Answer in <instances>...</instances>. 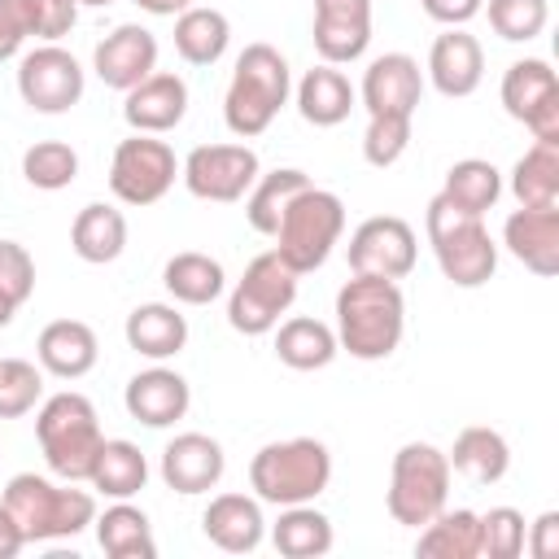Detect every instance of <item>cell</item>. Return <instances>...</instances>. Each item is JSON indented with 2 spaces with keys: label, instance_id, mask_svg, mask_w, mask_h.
<instances>
[{
  "label": "cell",
  "instance_id": "1",
  "mask_svg": "<svg viewBox=\"0 0 559 559\" xmlns=\"http://www.w3.org/2000/svg\"><path fill=\"white\" fill-rule=\"evenodd\" d=\"M336 345L358 362H380L402 345L406 297L397 280L354 275L336 288Z\"/></svg>",
  "mask_w": 559,
  "mask_h": 559
},
{
  "label": "cell",
  "instance_id": "2",
  "mask_svg": "<svg viewBox=\"0 0 559 559\" xmlns=\"http://www.w3.org/2000/svg\"><path fill=\"white\" fill-rule=\"evenodd\" d=\"M288 96H293V70L284 52L271 44H245L231 66L227 96H223V122L231 135L253 140L275 122Z\"/></svg>",
  "mask_w": 559,
  "mask_h": 559
},
{
  "label": "cell",
  "instance_id": "3",
  "mask_svg": "<svg viewBox=\"0 0 559 559\" xmlns=\"http://www.w3.org/2000/svg\"><path fill=\"white\" fill-rule=\"evenodd\" d=\"M0 502L9 507V515L17 520L26 546L31 542H61V537H79L92 520H96V498L87 489H74V480L57 485L39 472H17L9 476Z\"/></svg>",
  "mask_w": 559,
  "mask_h": 559
},
{
  "label": "cell",
  "instance_id": "4",
  "mask_svg": "<svg viewBox=\"0 0 559 559\" xmlns=\"http://www.w3.org/2000/svg\"><path fill=\"white\" fill-rule=\"evenodd\" d=\"M35 437H39V450H44V463L57 480H87L92 463H96V450L105 441L100 432V415L92 406L87 393L79 389H61L52 397L39 402L35 411Z\"/></svg>",
  "mask_w": 559,
  "mask_h": 559
},
{
  "label": "cell",
  "instance_id": "5",
  "mask_svg": "<svg viewBox=\"0 0 559 559\" xmlns=\"http://www.w3.org/2000/svg\"><path fill=\"white\" fill-rule=\"evenodd\" d=\"M332 485V450L319 437L266 441L249 459V489L266 507L314 502Z\"/></svg>",
  "mask_w": 559,
  "mask_h": 559
},
{
  "label": "cell",
  "instance_id": "6",
  "mask_svg": "<svg viewBox=\"0 0 559 559\" xmlns=\"http://www.w3.org/2000/svg\"><path fill=\"white\" fill-rule=\"evenodd\" d=\"M424 231H428V245H432V258H437L441 275L454 288H480V284L493 280V271H498V240L489 236L485 218L454 210L437 192L428 201Z\"/></svg>",
  "mask_w": 559,
  "mask_h": 559
},
{
  "label": "cell",
  "instance_id": "7",
  "mask_svg": "<svg viewBox=\"0 0 559 559\" xmlns=\"http://www.w3.org/2000/svg\"><path fill=\"white\" fill-rule=\"evenodd\" d=\"M341 231H345V201L328 188H314L306 183L280 214V227H275V253L297 271V275H310L328 262V253L341 245Z\"/></svg>",
  "mask_w": 559,
  "mask_h": 559
},
{
  "label": "cell",
  "instance_id": "8",
  "mask_svg": "<svg viewBox=\"0 0 559 559\" xmlns=\"http://www.w3.org/2000/svg\"><path fill=\"white\" fill-rule=\"evenodd\" d=\"M450 498V459L445 450H437L432 441H406L393 454L389 467V489H384V507L393 515V524L406 528H424Z\"/></svg>",
  "mask_w": 559,
  "mask_h": 559
},
{
  "label": "cell",
  "instance_id": "9",
  "mask_svg": "<svg viewBox=\"0 0 559 559\" xmlns=\"http://www.w3.org/2000/svg\"><path fill=\"white\" fill-rule=\"evenodd\" d=\"M297 280L301 275L275 249L258 253L245 266V275L231 284V293H227V323L240 336H266V332H275V323L297 301Z\"/></svg>",
  "mask_w": 559,
  "mask_h": 559
},
{
  "label": "cell",
  "instance_id": "10",
  "mask_svg": "<svg viewBox=\"0 0 559 559\" xmlns=\"http://www.w3.org/2000/svg\"><path fill=\"white\" fill-rule=\"evenodd\" d=\"M179 179V157L166 140L131 131L109 157V192L122 205H157Z\"/></svg>",
  "mask_w": 559,
  "mask_h": 559
},
{
  "label": "cell",
  "instance_id": "11",
  "mask_svg": "<svg viewBox=\"0 0 559 559\" xmlns=\"http://www.w3.org/2000/svg\"><path fill=\"white\" fill-rule=\"evenodd\" d=\"M87 74L79 57L61 44H35L17 57V96L35 114H66L83 100Z\"/></svg>",
  "mask_w": 559,
  "mask_h": 559
},
{
  "label": "cell",
  "instance_id": "12",
  "mask_svg": "<svg viewBox=\"0 0 559 559\" xmlns=\"http://www.w3.org/2000/svg\"><path fill=\"white\" fill-rule=\"evenodd\" d=\"M262 175V162L249 144H197L183 162H179V179L197 201H245V192L253 188V179Z\"/></svg>",
  "mask_w": 559,
  "mask_h": 559
},
{
  "label": "cell",
  "instance_id": "13",
  "mask_svg": "<svg viewBox=\"0 0 559 559\" xmlns=\"http://www.w3.org/2000/svg\"><path fill=\"white\" fill-rule=\"evenodd\" d=\"M502 109L533 131V140L559 144V74L542 57H520L502 74Z\"/></svg>",
  "mask_w": 559,
  "mask_h": 559
},
{
  "label": "cell",
  "instance_id": "14",
  "mask_svg": "<svg viewBox=\"0 0 559 559\" xmlns=\"http://www.w3.org/2000/svg\"><path fill=\"white\" fill-rule=\"evenodd\" d=\"M349 271L354 275H384V280H402L415 271V258H419V240H415V227L397 214H371L354 227L349 245Z\"/></svg>",
  "mask_w": 559,
  "mask_h": 559
},
{
  "label": "cell",
  "instance_id": "15",
  "mask_svg": "<svg viewBox=\"0 0 559 559\" xmlns=\"http://www.w3.org/2000/svg\"><path fill=\"white\" fill-rule=\"evenodd\" d=\"M424 70L411 52H380L367 61L362 83H358V105L367 118L393 114V118H415L419 96H424Z\"/></svg>",
  "mask_w": 559,
  "mask_h": 559
},
{
  "label": "cell",
  "instance_id": "16",
  "mask_svg": "<svg viewBox=\"0 0 559 559\" xmlns=\"http://www.w3.org/2000/svg\"><path fill=\"white\" fill-rule=\"evenodd\" d=\"M310 39L328 66L358 61L371 44V0H314Z\"/></svg>",
  "mask_w": 559,
  "mask_h": 559
},
{
  "label": "cell",
  "instance_id": "17",
  "mask_svg": "<svg viewBox=\"0 0 559 559\" xmlns=\"http://www.w3.org/2000/svg\"><path fill=\"white\" fill-rule=\"evenodd\" d=\"M92 70H96V79H100L105 87H114V92L135 87L140 79H148V74L157 70V35H153L148 26H140V22L114 26V31L96 44Z\"/></svg>",
  "mask_w": 559,
  "mask_h": 559
},
{
  "label": "cell",
  "instance_id": "18",
  "mask_svg": "<svg viewBox=\"0 0 559 559\" xmlns=\"http://www.w3.org/2000/svg\"><path fill=\"white\" fill-rule=\"evenodd\" d=\"M122 406H127V415L140 419L144 428H170V424H179V419L188 415L192 389H188V380H183L175 367L153 362V367H144V371H135V376L127 380Z\"/></svg>",
  "mask_w": 559,
  "mask_h": 559
},
{
  "label": "cell",
  "instance_id": "19",
  "mask_svg": "<svg viewBox=\"0 0 559 559\" xmlns=\"http://www.w3.org/2000/svg\"><path fill=\"white\" fill-rule=\"evenodd\" d=\"M424 79H428L441 96H450V100L472 96V92L480 87V79H485V48H480V39L467 35V26H445V31L432 39V48H428V70H424Z\"/></svg>",
  "mask_w": 559,
  "mask_h": 559
},
{
  "label": "cell",
  "instance_id": "20",
  "mask_svg": "<svg viewBox=\"0 0 559 559\" xmlns=\"http://www.w3.org/2000/svg\"><path fill=\"white\" fill-rule=\"evenodd\" d=\"M183 114H188V83L175 70H153L148 79L122 92V118L131 131L166 135L183 122Z\"/></svg>",
  "mask_w": 559,
  "mask_h": 559
},
{
  "label": "cell",
  "instance_id": "21",
  "mask_svg": "<svg viewBox=\"0 0 559 559\" xmlns=\"http://www.w3.org/2000/svg\"><path fill=\"white\" fill-rule=\"evenodd\" d=\"M502 245L533 275H559V205H520L502 223Z\"/></svg>",
  "mask_w": 559,
  "mask_h": 559
},
{
  "label": "cell",
  "instance_id": "22",
  "mask_svg": "<svg viewBox=\"0 0 559 559\" xmlns=\"http://www.w3.org/2000/svg\"><path fill=\"white\" fill-rule=\"evenodd\" d=\"M223 472H227V454L205 432H179L162 450V480H166V489H175L183 498L210 493L223 480Z\"/></svg>",
  "mask_w": 559,
  "mask_h": 559
},
{
  "label": "cell",
  "instance_id": "23",
  "mask_svg": "<svg viewBox=\"0 0 559 559\" xmlns=\"http://www.w3.org/2000/svg\"><path fill=\"white\" fill-rule=\"evenodd\" d=\"M201 533L227 555H249L266 537L262 502L253 493H214L210 507L201 511Z\"/></svg>",
  "mask_w": 559,
  "mask_h": 559
},
{
  "label": "cell",
  "instance_id": "24",
  "mask_svg": "<svg viewBox=\"0 0 559 559\" xmlns=\"http://www.w3.org/2000/svg\"><path fill=\"white\" fill-rule=\"evenodd\" d=\"M35 358L57 380H83L100 358V341L83 319H52L35 341Z\"/></svg>",
  "mask_w": 559,
  "mask_h": 559
},
{
  "label": "cell",
  "instance_id": "25",
  "mask_svg": "<svg viewBox=\"0 0 559 559\" xmlns=\"http://www.w3.org/2000/svg\"><path fill=\"white\" fill-rule=\"evenodd\" d=\"M293 100H297V114L310 122V127H336L349 118V109L358 105V87L345 79V70L319 61L310 66L297 87H293Z\"/></svg>",
  "mask_w": 559,
  "mask_h": 559
},
{
  "label": "cell",
  "instance_id": "26",
  "mask_svg": "<svg viewBox=\"0 0 559 559\" xmlns=\"http://www.w3.org/2000/svg\"><path fill=\"white\" fill-rule=\"evenodd\" d=\"M122 336H127V345H131L140 358L166 362V358L183 354V345H188V319H183L179 306H170V301H144V306H135V310L127 314Z\"/></svg>",
  "mask_w": 559,
  "mask_h": 559
},
{
  "label": "cell",
  "instance_id": "27",
  "mask_svg": "<svg viewBox=\"0 0 559 559\" xmlns=\"http://www.w3.org/2000/svg\"><path fill=\"white\" fill-rule=\"evenodd\" d=\"M70 249L87 262V266H105L114 258H122L127 249V214L109 201H92L74 214L70 223Z\"/></svg>",
  "mask_w": 559,
  "mask_h": 559
},
{
  "label": "cell",
  "instance_id": "28",
  "mask_svg": "<svg viewBox=\"0 0 559 559\" xmlns=\"http://www.w3.org/2000/svg\"><path fill=\"white\" fill-rule=\"evenodd\" d=\"M450 472H459V476H467V480H476V485H498L507 472H511V445H507V437L498 432V428H489V424H472V428H463L459 437H454V445H450Z\"/></svg>",
  "mask_w": 559,
  "mask_h": 559
},
{
  "label": "cell",
  "instance_id": "29",
  "mask_svg": "<svg viewBox=\"0 0 559 559\" xmlns=\"http://www.w3.org/2000/svg\"><path fill=\"white\" fill-rule=\"evenodd\" d=\"M341 354L336 332L323 319L310 314H293L275 323V358L293 371H323L332 358Z\"/></svg>",
  "mask_w": 559,
  "mask_h": 559
},
{
  "label": "cell",
  "instance_id": "30",
  "mask_svg": "<svg viewBox=\"0 0 559 559\" xmlns=\"http://www.w3.org/2000/svg\"><path fill=\"white\" fill-rule=\"evenodd\" d=\"M87 485L105 498H135L148 485V459L127 437H105L96 450V463L87 472Z\"/></svg>",
  "mask_w": 559,
  "mask_h": 559
},
{
  "label": "cell",
  "instance_id": "31",
  "mask_svg": "<svg viewBox=\"0 0 559 559\" xmlns=\"http://www.w3.org/2000/svg\"><path fill=\"white\" fill-rule=\"evenodd\" d=\"M231 44V22L223 9L210 4H188L183 13H175V52L188 66H214L223 61Z\"/></svg>",
  "mask_w": 559,
  "mask_h": 559
},
{
  "label": "cell",
  "instance_id": "32",
  "mask_svg": "<svg viewBox=\"0 0 559 559\" xmlns=\"http://www.w3.org/2000/svg\"><path fill=\"white\" fill-rule=\"evenodd\" d=\"M92 524H96V542L109 559H153L157 555L153 524L131 498H114V507H105Z\"/></svg>",
  "mask_w": 559,
  "mask_h": 559
},
{
  "label": "cell",
  "instance_id": "33",
  "mask_svg": "<svg viewBox=\"0 0 559 559\" xmlns=\"http://www.w3.org/2000/svg\"><path fill=\"white\" fill-rule=\"evenodd\" d=\"M419 559H480V515L467 507H441L415 537Z\"/></svg>",
  "mask_w": 559,
  "mask_h": 559
},
{
  "label": "cell",
  "instance_id": "34",
  "mask_svg": "<svg viewBox=\"0 0 559 559\" xmlns=\"http://www.w3.org/2000/svg\"><path fill=\"white\" fill-rule=\"evenodd\" d=\"M162 284L179 306H210L223 297L227 288V271L218 258L201 253V249H183L162 266Z\"/></svg>",
  "mask_w": 559,
  "mask_h": 559
},
{
  "label": "cell",
  "instance_id": "35",
  "mask_svg": "<svg viewBox=\"0 0 559 559\" xmlns=\"http://www.w3.org/2000/svg\"><path fill=\"white\" fill-rule=\"evenodd\" d=\"M271 542L284 559H319L332 550L336 533L314 502H297V507H280V520L271 524Z\"/></svg>",
  "mask_w": 559,
  "mask_h": 559
},
{
  "label": "cell",
  "instance_id": "36",
  "mask_svg": "<svg viewBox=\"0 0 559 559\" xmlns=\"http://www.w3.org/2000/svg\"><path fill=\"white\" fill-rule=\"evenodd\" d=\"M441 197H445L454 210L485 218V214L498 205V197H502V170H498L493 162H485V157H463V162H454V166L445 170Z\"/></svg>",
  "mask_w": 559,
  "mask_h": 559
},
{
  "label": "cell",
  "instance_id": "37",
  "mask_svg": "<svg viewBox=\"0 0 559 559\" xmlns=\"http://www.w3.org/2000/svg\"><path fill=\"white\" fill-rule=\"evenodd\" d=\"M511 197L520 205H559V144L533 140L511 166Z\"/></svg>",
  "mask_w": 559,
  "mask_h": 559
},
{
  "label": "cell",
  "instance_id": "38",
  "mask_svg": "<svg viewBox=\"0 0 559 559\" xmlns=\"http://www.w3.org/2000/svg\"><path fill=\"white\" fill-rule=\"evenodd\" d=\"M306 183H310V175L297 170V166H280V170H271V175H258L253 188L245 192V218H249V227H253L258 236H275L284 205H288Z\"/></svg>",
  "mask_w": 559,
  "mask_h": 559
},
{
  "label": "cell",
  "instance_id": "39",
  "mask_svg": "<svg viewBox=\"0 0 559 559\" xmlns=\"http://www.w3.org/2000/svg\"><path fill=\"white\" fill-rule=\"evenodd\" d=\"M22 179L39 192H61L79 179V153L66 140H35L22 153Z\"/></svg>",
  "mask_w": 559,
  "mask_h": 559
},
{
  "label": "cell",
  "instance_id": "40",
  "mask_svg": "<svg viewBox=\"0 0 559 559\" xmlns=\"http://www.w3.org/2000/svg\"><path fill=\"white\" fill-rule=\"evenodd\" d=\"M480 13L489 17L493 35L507 39V44H528L550 22V4L546 0H485Z\"/></svg>",
  "mask_w": 559,
  "mask_h": 559
},
{
  "label": "cell",
  "instance_id": "41",
  "mask_svg": "<svg viewBox=\"0 0 559 559\" xmlns=\"http://www.w3.org/2000/svg\"><path fill=\"white\" fill-rule=\"evenodd\" d=\"M44 402V367L26 358H0V419H22Z\"/></svg>",
  "mask_w": 559,
  "mask_h": 559
},
{
  "label": "cell",
  "instance_id": "42",
  "mask_svg": "<svg viewBox=\"0 0 559 559\" xmlns=\"http://www.w3.org/2000/svg\"><path fill=\"white\" fill-rule=\"evenodd\" d=\"M524 515L515 507H489L480 511V555L489 559H515L524 555Z\"/></svg>",
  "mask_w": 559,
  "mask_h": 559
},
{
  "label": "cell",
  "instance_id": "43",
  "mask_svg": "<svg viewBox=\"0 0 559 559\" xmlns=\"http://www.w3.org/2000/svg\"><path fill=\"white\" fill-rule=\"evenodd\" d=\"M406 148H411V118H393V114L367 118V131H362V157H367V166L384 170Z\"/></svg>",
  "mask_w": 559,
  "mask_h": 559
},
{
  "label": "cell",
  "instance_id": "44",
  "mask_svg": "<svg viewBox=\"0 0 559 559\" xmlns=\"http://www.w3.org/2000/svg\"><path fill=\"white\" fill-rule=\"evenodd\" d=\"M22 9H26L31 39L39 44H57L79 22V0H22Z\"/></svg>",
  "mask_w": 559,
  "mask_h": 559
},
{
  "label": "cell",
  "instance_id": "45",
  "mask_svg": "<svg viewBox=\"0 0 559 559\" xmlns=\"http://www.w3.org/2000/svg\"><path fill=\"white\" fill-rule=\"evenodd\" d=\"M35 293V258L17 240H0V297L13 306H26Z\"/></svg>",
  "mask_w": 559,
  "mask_h": 559
},
{
  "label": "cell",
  "instance_id": "46",
  "mask_svg": "<svg viewBox=\"0 0 559 559\" xmlns=\"http://www.w3.org/2000/svg\"><path fill=\"white\" fill-rule=\"evenodd\" d=\"M26 39H31V26H26L22 0H0V61L17 57Z\"/></svg>",
  "mask_w": 559,
  "mask_h": 559
},
{
  "label": "cell",
  "instance_id": "47",
  "mask_svg": "<svg viewBox=\"0 0 559 559\" xmlns=\"http://www.w3.org/2000/svg\"><path fill=\"white\" fill-rule=\"evenodd\" d=\"M524 550L533 559H555L559 555V511H542L528 528H524Z\"/></svg>",
  "mask_w": 559,
  "mask_h": 559
},
{
  "label": "cell",
  "instance_id": "48",
  "mask_svg": "<svg viewBox=\"0 0 559 559\" xmlns=\"http://www.w3.org/2000/svg\"><path fill=\"white\" fill-rule=\"evenodd\" d=\"M480 4L485 0H419V9L441 26H467L472 17H480Z\"/></svg>",
  "mask_w": 559,
  "mask_h": 559
},
{
  "label": "cell",
  "instance_id": "49",
  "mask_svg": "<svg viewBox=\"0 0 559 559\" xmlns=\"http://www.w3.org/2000/svg\"><path fill=\"white\" fill-rule=\"evenodd\" d=\"M22 546H26L22 528H17V520L9 515V507L0 502V559H13V555H17Z\"/></svg>",
  "mask_w": 559,
  "mask_h": 559
},
{
  "label": "cell",
  "instance_id": "50",
  "mask_svg": "<svg viewBox=\"0 0 559 559\" xmlns=\"http://www.w3.org/2000/svg\"><path fill=\"white\" fill-rule=\"evenodd\" d=\"M131 4H140V9L153 13V17H175V13H183V9L197 4V0H131Z\"/></svg>",
  "mask_w": 559,
  "mask_h": 559
},
{
  "label": "cell",
  "instance_id": "51",
  "mask_svg": "<svg viewBox=\"0 0 559 559\" xmlns=\"http://www.w3.org/2000/svg\"><path fill=\"white\" fill-rule=\"evenodd\" d=\"M13 314H17V306H13L9 297H0V328H9V323H13Z\"/></svg>",
  "mask_w": 559,
  "mask_h": 559
},
{
  "label": "cell",
  "instance_id": "52",
  "mask_svg": "<svg viewBox=\"0 0 559 559\" xmlns=\"http://www.w3.org/2000/svg\"><path fill=\"white\" fill-rule=\"evenodd\" d=\"M79 4H92V9H105V4H114V0H79Z\"/></svg>",
  "mask_w": 559,
  "mask_h": 559
}]
</instances>
